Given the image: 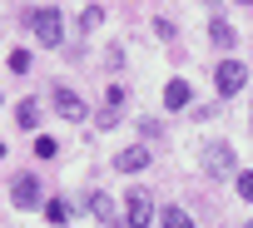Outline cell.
<instances>
[{
  "label": "cell",
  "mask_w": 253,
  "mask_h": 228,
  "mask_svg": "<svg viewBox=\"0 0 253 228\" xmlns=\"http://www.w3.org/2000/svg\"><path fill=\"white\" fill-rule=\"evenodd\" d=\"M243 79H248V70L238 65V60H223L218 70H213V84H218V94L228 99V94H238L243 89Z\"/></svg>",
  "instance_id": "obj_2"
},
{
  "label": "cell",
  "mask_w": 253,
  "mask_h": 228,
  "mask_svg": "<svg viewBox=\"0 0 253 228\" xmlns=\"http://www.w3.org/2000/svg\"><path fill=\"white\" fill-rule=\"evenodd\" d=\"M164 104H169V109H184V104H189V84H184V79H169V84H164Z\"/></svg>",
  "instance_id": "obj_8"
},
{
  "label": "cell",
  "mask_w": 253,
  "mask_h": 228,
  "mask_svg": "<svg viewBox=\"0 0 253 228\" xmlns=\"http://www.w3.org/2000/svg\"><path fill=\"white\" fill-rule=\"evenodd\" d=\"M149 218H154L149 193H129V198H124V223H129V228H149Z\"/></svg>",
  "instance_id": "obj_4"
},
{
  "label": "cell",
  "mask_w": 253,
  "mask_h": 228,
  "mask_svg": "<svg viewBox=\"0 0 253 228\" xmlns=\"http://www.w3.org/2000/svg\"><path fill=\"white\" fill-rule=\"evenodd\" d=\"M243 228H253V223H243Z\"/></svg>",
  "instance_id": "obj_17"
},
{
  "label": "cell",
  "mask_w": 253,
  "mask_h": 228,
  "mask_svg": "<svg viewBox=\"0 0 253 228\" xmlns=\"http://www.w3.org/2000/svg\"><path fill=\"white\" fill-rule=\"evenodd\" d=\"M55 109L65 114V119H84V104H80V94H70L65 84L55 89Z\"/></svg>",
  "instance_id": "obj_6"
},
{
  "label": "cell",
  "mask_w": 253,
  "mask_h": 228,
  "mask_svg": "<svg viewBox=\"0 0 253 228\" xmlns=\"http://www.w3.org/2000/svg\"><path fill=\"white\" fill-rule=\"evenodd\" d=\"M89 208H94V218H99V223H109V218H114V203H109L104 193H94V198H89Z\"/></svg>",
  "instance_id": "obj_13"
},
{
  "label": "cell",
  "mask_w": 253,
  "mask_h": 228,
  "mask_svg": "<svg viewBox=\"0 0 253 228\" xmlns=\"http://www.w3.org/2000/svg\"><path fill=\"white\" fill-rule=\"evenodd\" d=\"M10 70L25 75V70H30V50H15V55H10Z\"/></svg>",
  "instance_id": "obj_15"
},
{
  "label": "cell",
  "mask_w": 253,
  "mask_h": 228,
  "mask_svg": "<svg viewBox=\"0 0 253 228\" xmlns=\"http://www.w3.org/2000/svg\"><path fill=\"white\" fill-rule=\"evenodd\" d=\"M238 198H248V203H253V169H243V174H238Z\"/></svg>",
  "instance_id": "obj_14"
},
{
  "label": "cell",
  "mask_w": 253,
  "mask_h": 228,
  "mask_svg": "<svg viewBox=\"0 0 253 228\" xmlns=\"http://www.w3.org/2000/svg\"><path fill=\"white\" fill-rule=\"evenodd\" d=\"M144 164H149V154H144V149H124V154L114 159V169H119V174H134V169H144Z\"/></svg>",
  "instance_id": "obj_7"
},
{
  "label": "cell",
  "mask_w": 253,
  "mask_h": 228,
  "mask_svg": "<svg viewBox=\"0 0 253 228\" xmlns=\"http://www.w3.org/2000/svg\"><path fill=\"white\" fill-rule=\"evenodd\" d=\"M35 154H40V159H55V139L40 134V139H35Z\"/></svg>",
  "instance_id": "obj_16"
},
{
  "label": "cell",
  "mask_w": 253,
  "mask_h": 228,
  "mask_svg": "<svg viewBox=\"0 0 253 228\" xmlns=\"http://www.w3.org/2000/svg\"><path fill=\"white\" fill-rule=\"evenodd\" d=\"M209 35H213V45H223V50L238 40V35H233V25H223V20H213V25H209Z\"/></svg>",
  "instance_id": "obj_11"
},
{
  "label": "cell",
  "mask_w": 253,
  "mask_h": 228,
  "mask_svg": "<svg viewBox=\"0 0 253 228\" xmlns=\"http://www.w3.org/2000/svg\"><path fill=\"white\" fill-rule=\"evenodd\" d=\"M159 223H164V228H194V218H189V213H184L179 203H169V208L159 213Z\"/></svg>",
  "instance_id": "obj_9"
},
{
  "label": "cell",
  "mask_w": 253,
  "mask_h": 228,
  "mask_svg": "<svg viewBox=\"0 0 253 228\" xmlns=\"http://www.w3.org/2000/svg\"><path fill=\"white\" fill-rule=\"evenodd\" d=\"M45 218H50V223H70V203H65V198H50V203H45Z\"/></svg>",
  "instance_id": "obj_12"
},
{
  "label": "cell",
  "mask_w": 253,
  "mask_h": 228,
  "mask_svg": "<svg viewBox=\"0 0 253 228\" xmlns=\"http://www.w3.org/2000/svg\"><path fill=\"white\" fill-rule=\"evenodd\" d=\"M10 198H15L20 208H35V203H40V184H35L30 174H20V179L10 184Z\"/></svg>",
  "instance_id": "obj_5"
},
{
  "label": "cell",
  "mask_w": 253,
  "mask_h": 228,
  "mask_svg": "<svg viewBox=\"0 0 253 228\" xmlns=\"http://www.w3.org/2000/svg\"><path fill=\"white\" fill-rule=\"evenodd\" d=\"M15 119H20V129H35V124H40V109H35L30 99H20V109H15Z\"/></svg>",
  "instance_id": "obj_10"
},
{
  "label": "cell",
  "mask_w": 253,
  "mask_h": 228,
  "mask_svg": "<svg viewBox=\"0 0 253 228\" xmlns=\"http://www.w3.org/2000/svg\"><path fill=\"white\" fill-rule=\"evenodd\" d=\"M30 30H35V40L40 45H60V35H65V20H60V10H35L30 15Z\"/></svg>",
  "instance_id": "obj_1"
},
{
  "label": "cell",
  "mask_w": 253,
  "mask_h": 228,
  "mask_svg": "<svg viewBox=\"0 0 253 228\" xmlns=\"http://www.w3.org/2000/svg\"><path fill=\"white\" fill-rule=\"evenodd\" d=\"M204 169H209L213 179H223V174H238V159H233L228 144H209V149H204Z\"/></svg>",
  "instance_id": "obj_3"
}]
</instances>
